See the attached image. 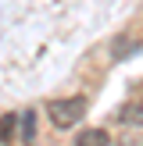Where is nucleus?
<instances>
[{
  "mask_svg": "<svg viewBox=\"0 0 143 146\" xmlns=\"http://www.w3.org/2000/svg\"><path fill=\"white\" fill-rule=\"evenodd\" d=\"M122 121H129V125H143V100L129 104L125 111H122Z\"/></svg>",
  "mask_w": 143,
  "mask_h": 146,
  "instance_id": "obj_5",
  "label": "nucleus"
},
{
  "mask_svg": "<svg viewBox=\"0 0 143 146\" xmlns=\"http://www.w3.org/2000/svg\"><path fill=\"white\" fill-rule=\"evenodd\" d=\"M18 135V114H4L0 118V143H14Z\"/></svg>",
  "mask_w": 143,
  "mask_h": 146,
  "instance_id": "obj_4",
  "label": "nucleus"
},
{
  "mask_svg": "<svg viewBox=\"0 0 143 146\" xmlns=\"http://www.w3.org/2000/svg\"><path fill=\"white\" fill-rule=\"evenodd\" d=\"M86 114V96H68V100H54V104H47V118L54 128H72L79 125Z\"/></svg>",
  "mask_w": 143,
  "mask_h": 146,
  "instance_id": "obj_1",
  "label": "nucleus"
},
{
  "mask_svg": "<svg viewBox=\"0 0 143 146\" xmlns=\"http://www.w3.org/2000/svg\"><path fill=\"white\" fill-rule=\"evenodd\" d=\"M18 128H21V135H18V139L21 143H36V111H25V114H21V118H18Z\"/></svg>",
  "mask_w": 143,
  "mask_h": 146,
  "instance_id": "obj_3",
  "label": "nucleus"
},
{
  "mask_svg": "<svg viewBox=\"0 0 143 146\" xmlns=\"http://www.w3.org/2000/svg\"><path fill=\"white\" fill-rule=\"evenodd\" d=\"M75 146H111V135L104 128H86L75 135Z\"/></svg>",
  "mask_w": 143,
  "mask_h": 146,
  "instance_id": "obj_2",
  "label": "nucleus"
}]
</instances>
